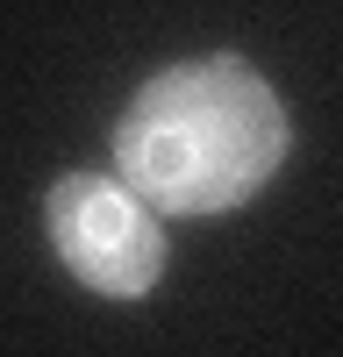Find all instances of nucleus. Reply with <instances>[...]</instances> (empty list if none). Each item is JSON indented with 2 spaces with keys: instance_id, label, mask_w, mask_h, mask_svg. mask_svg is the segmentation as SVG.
<instances>
[{
  "instance_id": "nucleus-2",
  "label": "nucleus",
  "mask_w": 343,
  "mask_h": 357,
  "mask_svg": "<svg viewBox=\"0 0 343 357\" xmlns=\"http://www.w3.org/2000/svg\"><path fill=\"white\" fill-rule=\"evenodd\" d=\"M43 215H50V236L65 250V264L100 293L136 301L165 272V222L122 172L114 178L107 172H65L50 186Z\"/></svg>"
},
{
  "instance_id": "nucleus-1",
  "label": "nucleus",
  "mask_w": 343,
  "mask_h": 357,
  "mask_svg": "<svg viewBox=\"0 0 343 357\" xmlns=\"http://www.w3.org/2000/svg\"><path fill=\"white\" fill-rule=\"evenodd\" d=\"M286 158V100L243 57H186L151 72L114 122V172L158 215H215L250 200Z\"/></svg>"
}]
</instances>
